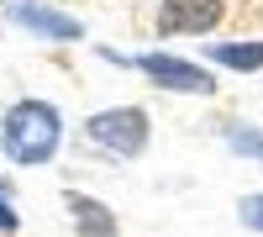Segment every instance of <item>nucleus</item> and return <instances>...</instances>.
I'll use <instances>...</instances> for the list:
<instances>
[{"label": "nucleus", "instance_id": "nucleus-8", "mask_svg": "<svg viewBox=\"0 0 263 237\" xmlns=\"http://www.w3.org/2000/svg\"><path fill=\"white\" fill-rule=\"evenodd\" d=\"M242 222L263 232V195H248V200H242Z\"/></svg>", "mask_w": 263, "mask_h": 237}, {"label": "nucleus", "instance_id": "nucleus-7", "mask_svg": "<svg viewBox=\"0 0 263 237\" xmlns=\"http://www.w3.org/2000/svg\"><path fill=\"white\" fill-rule=\"evenodd\" d=\"M211 58L232 63V69H263V42H216Z\"/></svg>", "mask_w": 263, "mask_h": 237}, {"label": "nucleus", "instance_id": "nucleus-4", "mask_svg": "<svg viewBox=\"0 0 263 237\" xmlns=\"http://www.w3.org/2000/svg\"><path fill=\"white\" fill-rule=\"evenodd\" d=\"M221 21V0H163L158 6V32L179 37V32H211Z\"/></svg>", "mask_w": 263, "mask_h": 237}, {"label": "nucleus", "instance_id": "nucleus-6", "mask_svg": "<svg viewBox=\"0 0 263 237\" xmlns=\"http://www.w3.org/2000/svg\"><path fill=\"white\" fill-rule=\"evenodd\" d=\"M63 206L74 211V227H79L84 237H116V216H111L100 200H90V195H79V190H69V195H63Z\"/></svg>", "mask_w": 263, "mask_h": 237}, {"label": "nucleus", "instance_id": "nucleus-3", "mask_svg": "<svg viewBox=\"0 0 263 237\" xmlns=\"http://www.w3.org/2000/svg\"><path fill=\"white\" fill-rule=\"evenodd\" d=\"M137 69H142L153 84H163V90H179V95H211V90H216V79L200 69V63L174 58V53H142V58H137Z\"/></svg>", "mask_w": 263, "mask_h": 237}, {"label": "nucleus", "instance_id": "nucleus-2", "mask_svg": "<svg viewBox=\"0 0 263 237\" xmlns=\"http://www.w3.org/2000/svg\"><path fill=\"white\" fill-rule=\"evenodd\" d=\"M84 132H90V142H100L105 153L116 158H137L147 148V111H137V105H116V111H100L84 121Z\"/></svg>", "mask_w": 263, "mask_h": 237}, {"label": "nucleus", "instance_id": "nucleus-10", "mask_svg": "<svg viewBox=\"0 0 263 237\" xmlns=\"http://www.w3.org/2000/svg\"><path fill=\"white\" fill-rule=\"evenodd\" d=\"M0 232H16V211L6 206V195H0Z\"/></svg>", "mask_w": 263, "mask_h": 237}, {"label": "nucleus", "instance_id": "nucleus-9", "mask_svg": "<svg viewBox=\"0 0 263 237\" xmlns=\"http://www.w3.org/2000/svg\"><path fill=\"white\" fill-rule=\"evenodd\" d=\"M232 137V148H242V153H263V137L258 132H227Z\"/></svg>", "mask_w": 263, "mask_h": 237}, {"label": "nucleus", "instance_id": "nucleus-5", "mask_svg": "<svg viewBox=\"0 0 263 237\" xmlns=\"http://www.w3.org/2000/svg\"><path fill=\"white\" fill-rule=\"evenodd\" d=\"M11 16H16L27 32H42V37H53V42H69V37H79V32H84L74 16H58V11H48V6H37V0H16Z\"/></svg>", "mask_w": 263, "mask_h": 237}, {"label": "nucleus", "instance_id": "nucleus-1", "mask_svg": "<svg viewBox=\"0 0 263 237\" xmlns=\"http://www.w3.org/2000/svg\"><path fill=\"white\" fill-rule=\"evenodd\" d=\"M58 137H63V121L48 100H16L0 121V148L11 163H48L58 153Z\"/></svg>", "mask_w": 263, "mask_h": 237}]
</instances>
